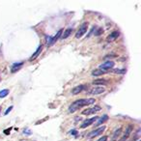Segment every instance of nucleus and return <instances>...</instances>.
I'll return each mask as SVG.
<instances>
[{
  "label": "nucleus",
  "mask_w": 141,
  "mask_h": 141,
  "mask_svg": "<svg viewBox=\"0 0 141 141\" xmlns=\"http://www.w3.org/2000/svg\"><path fill=\"white\" fill-rule=\"evenodd\" d=\"M95 103V100L94 99H80V100H76L70 105L69 107V111L73 113L76 110H78L80 107L83 106H87V105H90V104H93Z\"/></svg>",
  "instance_id": "obj_1"
},
{
  "label": "nucleus",
  "mask_w": 141,
  "mask_h": 141,
  "mask_svg": "<svg viewBox=\"0 0 141 141\" xmlns=\"http://www.w3.org/2000/svg\"><path fill=\"white\" fill-rule=\"evenodd\" d=\"M105 92V89L101 86H96V87H93L91 89H89L88 91H86V95L89 96H97V95H101L102 93Z\"/></svg>",
  "instance_id": "obj_2"
},
{
  "label": "nucleus",
  "mask_w": 141,
  "mask_h": 141,
  "mask_svg": "<svg viewBox=\"0 0 141 141\" xmlns=\"http://www.w3.org/2000/svg\"><path fill=\"white\" fill-rule=\"evenodd\" d=\"M88 25H89L88 24V22H83L82 24L80 25V27L78 28L77 32L75 33V38H76V39H80L83 35L87 32Z\"/></svg>",
  "instance_id": "obj_3"
},
{
  "label": "nucleus",
  "mask_w": 141,
  "mask_h": 141,
  "mask_svg": "<svg viewBox=\"0 0 141 141\" xmlns=\"http://www.w3.org/2000/svg\"><path fill=\"white\" fill-rule=\"evenodd\" d=\"M102 110V107L100 106V105H95L94 107H91V108H87V109H85V110H83L82 111V114L83 115H92V114H95V113H97V112L101 111Z\"/></svg>",
  "instance_id": "obj_4"
},
{
  "label": "nucleus",
  "mask_w": 141,
  "mask_h": 141,
  "mask_svg": "<svg viewBox=\"0 0 141 141\" xmlns=\"http://www.w3.org/2000/svg\"><path fill=\"white\" fill-rule=\"evenodd\" d=\"M104 130H105V126L100 127V128H98V129H96V130H94V131H91V132L87 135V137L88 138H94V137H96V136L102 134Z\"/></svg>",
  "instance_id": "obj_5"
},
{
  "label": "nucleus",
  "mask_w": 141,
  "mask_h": 141,
  "mask_svg": "<svg viewBox=\"0 0 141 141\" xmlns=\"http://www.w3.org/2000/svg\"><path fill=\"white\" fill-rule=\"evenodd\" d=\"M114 65L115 63L113 62V61H106V62H104V63H102L101 66H100V70H102L103 72H105L106 70H110L114 67Z\"/></svg>",
  "instance_id": "obj_6"
},
{
  "label": "nucleus",
  "mask_w": 141,
  "mask_h": 141,
  "mask_svg": "<svg viewBox=\"0 0 141 141\" xmlns=\"http://www.w3.org/2000/svg\"><path fill=\"white\" fill-rule=\"evenodd\" d=\"M98 119H99V117H98V116H94L93 118L87 119V120H85V121H84L82 124H81L80 128H81V129H85V128H87V127L91 126L93 123H95V121H96V120H98Z\"/></svg>",
  "instance_id": "obj_7"
},
{
  "label": "nucleus",
  "mask_w": 141,
  "mask_h": 141,
  "mask_svg": "<svg viewBox=\"0 0 141 141\" xmlns=\"http://www.w3.org/2000/svg\"><path fill=\"white\" fill-rule=\"evenodd\" d=\"M119 36H120V32L118 30H114V31H112L111 33L107 36L106 41L107 42H113V41H115L116 39H118Z\"/></svg>",
  "instance_id": "obj_8"
},
{
  "label": "nucleus",
  "mask_w": 141,
  "mask_h": 141,
  "mask_svg": "<svg viewBox=\"0 0 141 141\" xmlns=\"http://www.w3.org/2000/svg\"><path fill=\"white\" fill-rule=\"evenodd\" d=\"M62 32H63V30H62V29L59 30L58 32H57V34L55 35L53 38H51V39H50V42H49V44H48V48H49L50 45L54 44L56 41H58V39H60V37H61V35H62Z\"/></svg>",
  "instance_id": "obj_9"
},
{
  "label": "nucleus",
  "mask_w": 141,
  "mask_h": 141,
  "mask_svg": "<svg viewBox=\"0 0 141 141\" xmlns=\"http://www.w3.org/2000/svg\"><path fill=\"white\" fill-rule=\"evenodd\" d=\"M85 88H86V85H78V86L74 87L73 90H72V94H73V96L78 95V94H80V93L82 92Z\"/></svg>",
  "instance_id": "obj_10"
},
{
  "label": "nucleus",
  "mask_w": 141,
  "mask_h": 141,
  "mask_svg": "<svg viewBox=\"0 0 141 141\" xmlns=\"http://www.w3.org/2000/svg\"><path fill=\"white\" fill-rule=\"evenodd\" d=\"M131 131H132V126H131V125H130V126L127 128L126 131H125L124 135L122 136V138H121V140H120V141H127V139L129 138V136L131 135Z\"/></svg>",
  "instance_id": "obj_11"
},
{
  "label": "nucleus",
  "mask_w": 141,
  "mask_h": 141,
  "mask_svg": "<svg viewBox=\"0 0 141 141\" xmlns=\"http://www.w3.org/2000/svg\"><path fill=\"white\" fill-rule=\"evenodd\" d=\"M42 51H43V44H40L39 48H38V49H37V50H36V51L34 52V54H33V55H32V56H31V57L29 58V61H33V60H35V59L37 58L40 54H41V52H42Z\"/></svg>",
  "instance_id": "obj_12"
},
{
  "label": "nucleus",
  "mask_w": 141,
  "mask_h": 141,
  "mask_svg": "<svg viewBox=\"0 0 141 141\" xmlns=\"http://www.w3.org/2000/svg\"><path fill=\"white\" fill-rule=\"evenodd\" d=\"M107 120H108V116H107V115H103L102 117H101V118L98 119V121L96 122V124L94 125V127L97 128V127L101 126V125H102V124H103L105 121H107Z\"/></svg>",
  "instance_id": "obj_13"
},
{
  "label": "nucleus",
  "mask_w": 141,
  "mask_h": 141,
  "mask_svg": "<svg viewBox=\"0 0 141 141\" xmlns=\"http://www.w3.org/2000/svg\"><path fill=\"white\" fill-rule=\"evenodd\" d=\"M72 32H73V29H72V28H68V29H66L65 31H64V32H62V35H61L60 39H61V40L67 39L69 36L72 34Z\"/></svg>",
  "instance_id": "obj_14"
},
{
  "label": "nucleus",
  "mask_w": 141,
  "mask_h": 141,
  "mask_svg": "<svg viewBox=\"0 0 141 141\" xmlns=\"http://www.w3.org/2000/svg\"><path fill=\"white\" fill-rule=\"evenodd\" d=\"M23 65V62H20V63H15L13 65V68H12V73H15L17 71H19Z\"/></svg>",
  "instance_id": "obj_15"
},
{
  "label": "nucleus",
  "mask_w": 141,
  "mask_h": 141,
  "mask_svg": "<svg viewBox=\"0 0 141 141\" xmlns=\"http://www.w3.org/2000/svg\"><path fill=\"white\" fill-rule=\"evenodd\" d=\"M105 73H106V72H103V71L100 70V69H96V70H94L92 72V75L93 76H100V75L104 74Z\"/></svg>",
  "instance_id": "obj_16"
},
{
  "label": "nucleus",
  "mask_w": 141,
  "mask_h": 141,
  "mask_svg": "<svg viewBox=\"0 0 141 141\" xmlns=\"http://www.w3.org/2000/svg\"><path fill=\"white\" fill-rule=\"evenodd\" d=\"M93 85H105L106 84V81L103 80V79H96L92 82Z\"/></svg>",
  "instance_id": "obj_17"
},
{
  "label": "nucleus",
  "mask_w": 141,
  "mask_h": 141,
  "mask_svg": "<svg viewBox=\"0 0 141 141\" xmlns=\"http://www.w3.org/2000/svg\"><path fill=\"white\" fill-rule=\"evenodd\" d=\"M8 95H9V90L8 89H3V90L0 91V99L7 97Z\"/></svg>",
  "instance_id": "obj_18"
},
{
  "label": "nucleus",
  "mask_w": 141,
  "mask_h": 141,
  "mask_svg": "<svg viewBox=\"0 0 141 141\" xmlns=\"http://www.w3.org/2000/svg\"><path fill=\"white\" fill-rule=\"evenodd\" d=\"M112 72L115 73H120V74H123V73H125L127 72L126 69H113L112 70Z\"/></svg>",
  "instance_id": "obj_19"
},
{
  "label": "nucleus",
  "mask_w": 141,
  "mask_h": 141,
  "mask_svg": "<svg viewBox=\"0 0 141 141\" xmlns=\"http://www.w3.org/2000/svg\"><path fill=\"white\" fill-rule=\"evenodd\" d=\"M121 131H122V129H121V128H119L118 130H116V131H115V133H114V136H113V137H114V138H116L117 136L121 133Z\"/></svg>",
  "instance_id": "obj_20"
},
{
  "label": "nucleus",
  "mask_w": 141,
  "mask_h": 141,
  "mask_svg": "<svg viewBox=\"0 0 141 141\" xmlns=\"http://www.w3.org/2000/svg\"><path fill=\"white\" fill-rule=\"evenodd\" d=\"M102 32H103V30H102V28H99L97 32H95V36H100V35L102 34Z\"/></svg>",
  "instance_id": "obj_21"
},
{
  "label": "nucleus",
  "mask_w": 141,
  "mask_h": 141,
  "mask_svg": "<svg viewBox=\"0 0 141 141\" xmlns=\"http://www.w3.org/2000/svg\"><path fill=\"white\" fill-rule=\"evenodd\" d=\"M97 141H107V136H102L100 139H98Z\"/></svg>",
  "instance_id": "obj_22"
},
{
  "label": "nucleus",
  "mask_w": 141,
  "mask_h": 141,
  "mask_svg": "<svg viewBox=\"0 0 141 141\" xmlns=\"http://www.w3.org/2000/svg\"><path fill=\"white\" fill-rule=\"evenodd\" d=\"M12 109H13V106L8 107V109H7V110H6V111H5V113H4V114H5V115H7V114H8V113H9V112H10L11 110H12Z\"/></svg>",
  "instance_id": "obj_23"
},
{
  "label": "nucleus",
  "mask_w": 141,
  "mask_h": 141,
  "mask_svg": "<svg viewBox=\"0 0 141 141\" xmlns=\"http://www.w3.org/2000/svg\"><path fill=\"white\" fill-rule=\"evenodd\" d=\"M71 133L75 135V134H77V131H75V130H73V131H71Z\"/></svg>",
  "instance_id": "obj_24"
},
{
  "label": "nucleus",
  "mask_w": 141,
  "mask_h": 141,
  "mask_svg": "<svg viewBox=\"0 0 141 141\" xmlns=\"http://www.w3.org/2000/svg\"><path fill=\"white\" fill-rule=\"evenodd\" d=\"M24 133H27V134H31V132H30L29 130H26V131H24Z\"/></svg>",
  "instance_id": "obj_25"
},
{
  "label": "nucleus",
  "mask_w": 141,
  "mask_h": 141,
  "mask_svg": "<svg viewBox=\"0 0 141 141\" xmlns=\"http://www.w3.org/2000/svg\"><path fill=\"white\" fill-rule=\"evenodd\" d=\"M138 141H140V140H138Z\"/></svg>",
  "instance_id": "obj_26"
},
{
  "label": "nucleus",
  "mask_w": 141,
  "mask_h": 141,
  "mask_svg": "<svg viewBox=\"0 0 141 141\" xmlns=\"http://www.w3.org/2000/svg\"><path fill=\"white\" fill-rule=\"evenodd\" d=\"M0 108H1V107H0Z\"/></svg>",
  "instance_id": "obj_27"
}]
</instances>
